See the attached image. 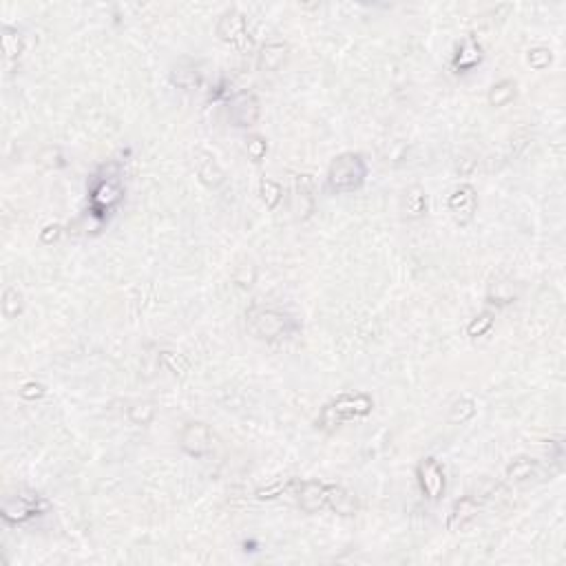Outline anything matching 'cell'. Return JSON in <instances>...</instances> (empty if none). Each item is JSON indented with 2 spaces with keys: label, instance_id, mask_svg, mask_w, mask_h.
Listing matches in <instances>:
<instances>
[{
  "label": "cell",
  "instance_id": "6da1fadb",
  "mask_svg": "<svg viewBox=\"0 0 566 566\" xmlns=\"http://www.w3.org/2000/svg\"><path fill=\"white\" fill-rule=\"evenodd\" d=\"M368 166L358 153H343L334 157L328 170V186L332 193H352L365 182Z\"/></svg>",
  "mask_w": 566,
  "mask_h": 566
},
{
  "label": "cell",
  "instance_id": "7a4b0ae2",
  "mask_svg": "<svg viewBox=\"0 0 566 566\" xmlns=\"http://www.w3.org/2000/svg\"><path fill=\"white\" fill-rule=\"evenodd\" d=\"M248 321L252 330L257 332L261 339L268 341H277V339H286V336L292 332L294 323L288 314L279 312V310L273 307H257L248 314Z\"/></svg>",
  "mask_w": 566,
  "mask_h": 566
},
{
  "label": "cell",
  "instance_id": "3957f363",
  "mask_svg": "<svg viewBox=\"0 0 566 566\" xmlns=\"http://www.w3.org/2000/svg\"><path fill=\"white\" fill-rule=\"evenodd\" d=\"M217 36L224 40V43L237 47L239 51L250 49L246 18H244V13H239L237 9H228L222 13V18L217 22Z\"/></svg>",
  "mask_w": 566,
  "mask_h": 566
},
{
  "label": "cell",
  "instance_id": "277c9868",
  "mask_svg": "<svg viewBox=\"0 0 566 566\" xmlns=\"http://www.w3.org/2000/svg\"><path fill=\"white\" fill-rule=\"evenodd\" d=\"M182 449L193 458H204L212 449V431L206 423H186L180 436Z\"/></svg>",
  "mask_w": 566,
  "mask_h": 566
},
{
  "label": "cell",
  "instance_id": "5b68a950",
  "mask_svg": "<svg viewBox=\"0 0 566 566\" xmlns=\"http://www.w3.org/2000/svg\"><path fill=\"white\" fill-rule=\"evenodd\" d=\"M416 476H419V484L429 500H438L444 493V474H442V467L434 458L421 460L419 469H416Z\"/></svg>",
  "mask_w": 566,
  "mask_h": 566
},
{
  "label": "cell",
  "instance_id": "8992f818",
  "mask_svg": "<svg viewBox=\"0 0 566 566\" xmlns=\"http://www.w3.org/2000/svg\"><path fill=\"white\" fill-rule=\"evenodd\" d=\"M231 119L239 129L254 126L259 119V100L254 93H239L231 102Z\"/></svg>",
  "mask_w": 566,
  "mask_h": 566
},
{
  "label": "cell",
  "instance_id": "52a82bcc",
  "mask_svg": "<svg viewBox=\"0 0 566 566\" xmlns=\"http://www.w3.org/2000/svg\"><path fill=\"white\" fill-rule=\"evenodd\" d=\"M447 206H449V212L453 215L456 224H460V226L469 224L471 219H474V212H476V191L469 184L458 186L451 193Z\"/></svg>",
  "mask_w": 566,
  "mask_h": 566
},
{
  "label": "cell",
  "instance_id": "ba28073f",
  "mask_svg": "<svg viewBox=\"0 0 566 566\" xmlns=\"http://www.w3.org/2000/svg\"><path fill=\"white\" fill-rule=\"evenodd\" d=\"M195 170H197L199 182L210 188H217L224 182L222 166L217 164V159L206 151H195Z\"/></svg>",
  "mask_w": 566,
  "mask_h": 566
},
{
  "label": "cell",
  "instance_id": "9c48e42d",
  "mask_svg": "<svg viewBox=\"0 0 566 566\" xmlns=\"http://www.w3.org/2000/svg\"><path fill=\"white\" fill-rule=\"evenodd\" d=\"M326 502L332 511L341 516H354L358 511V500L354 493H349L343 487H334V484H328L326 487Z\"/></svg>",
  "mask_w": 566,
  "mask_h": 566
},
{
  "label": "cell",
  "instance_id": "30bf717a",
  "mask_svg": "<svg viewBox=\"0 0 566 566\" xmlns=\"http://www.w3.org/2000/svg\"><path fill=\"white\" fill-rule=\"evenodd\" d=\"M299 505L303 511H307V514H317V511H321L323 507H328L326 484L314 482V480L303 482L301 489H299Z\"/></svg>",
  "mask_w": 566,
  "mask_h": 566
},
{
  "label": "cell",
  "instance_id": "8fae6325",
  "mask_svg": "<svg viewBox=\"0 0 566 566\" xmlns=\"http://www.w3.org/2000/svg\"><path fill=\"white\" fill-rule=\"evenodd\" d=\"M38 500V498H36ZM36 500L34 498H27V495H18V498H11V500L5 502L3 507V518L11 524H18V522H24L29 520L38 507H36Z\"/></svg>",
  "mask_w": 566,
  "mask_h": 566
},
{
  "label": "cell",
  "instance_id": "7c38bea8",
  "mask_svg": "<svg viewBox=\"0 0 566 566\" xmlns=\"http://www.w3.org/2000/svg\"><path fill=\"white\" fill-rule=\"evenodd\" d=\"M478 514V502L474 498H460L453 507H451V514H449V520H447V527L449 531H460L465 529L467 524L476 518Z\"/></svg>",
  "mask_w": 566,
  "mask_h": 566
},
{
  "label": "cell",
  "instance_id": "4fadbf2b",
  "mask_svg": "<svg viewBox=\"0 0 566 566\" xmlns=\"http://www.w3.org/2000/svg\"><path fill=\"white\" fill-rule=\"evenodd\" d=\"M119 195H122V191H119L115 182H111V180H102V182L98 184L96 191H93V195H91L93 208H98V210L111 208V206L115 204V201H119Z\"/></svg>",
  "mask_w": 566,
  "mask_h": 566
},
{
  "label": "cell",
  "instance_id": "5bb4252c",
  "mask_svg": "<svg viewBox=\"0 0 566 566\" xmlns=\"http://www.w3.org/2000/svg\"><path fill=\"white\" fill-rule=\"evenodd\" d=\"M288 53V45L283 43H270L266 45L259 53V69L261 71H275L281 66V62L286 60Z\"/></svg>",
  "mask_w": 566,
  "mask_h": 566
},
{
  "label": "cell",
  "instance_id": "9a60e30c",
  "mask_svg": "<svg viewBox=\"0 0 566 566\" xmlns=\"http://www.w3.org/2000/svg\"><path fill=\"white\" fill-rule=\"evenodd\" d=\"M405 210L409 217H423L427 212V193L421 186H414L405 195Z\"/></svg>",
  "mask_w": 566,
  "mask_h": 566
},
{
  "label": "cell",
  "instance_id": "2e32d148",
  "mask_svg": "<svg viewBox=\"0 0 566 566\" xmlns=\"http://www.w3.org/2000/svg\"><path fill=\"white\" fill-rule=\"evenodd\" d=\"M516 98V82L514 80H502L491 87L489 91V104L491 106H505Z\"/></svg>",
  "mask_w": 566,
  "mask_h": 566
},
{
  "label": "cell",
  "instance_id": "e0dca14e",
  "mask_svg": "<svg viewBox=\"0 0 566 566\" xmlns=\"http://www.w3.org/2000/svg\"><path fill=\"white\" fill-rule=\"evenodd\" d=\"M24 307V301H22V294L18 288L9 286L3 294V314L5 319H16Z\"/></svg>",
  "mask_w": 566,
  "mask_h": 566
},
{
  "label": "cell",
  "instance_id": "ac0fdd59",
  "mask_svg": "<svg viewBox=\"0 0 566 566\" xmlns=\"http://www.w3.org/2000/svg\"><path fill=\"white\" fill-rule=\"evenodd\" d=\"M535 460H529V458H518L509 465L507 469V478L514 480V482H522V480H529L533 474H535Z\"/></svg>",
  "mask_w": 566,
  "mask_h": 566
},
{
  "label": "cell",
  "instance_id": "d6986e66",
  "mask_svg": "<svg viewBox=\"0 0 566 566\" xmlns=\"http://www.w3.org/2000/svg\"><path fill=\"white\" fill-rule=\"evenodd\" d=\"M476 414V402L471 398H460L453 402L451 414H449V423L458 425V423H467L469 419H474Z\"/></svg>",
  "mask_w": 566,
  "mask_h": 566
},
{
  "label": "cell",
  "instance_id": "ffe728a7",
  "mask_svg": "<svg viewBox=\"0 0 566 566\" xmlns=\"http://www.w3.org/2000/svg\"><path fill=\"white\" fill-rule=\"evenodd\" d=\"M153 416H155V407L153 402L148 400H138L136 405L129 407V419L133 425H148L153 421Z\"/></svg>",
  "mask_w": 566,
  "mask_h": 566
},
{
  "label": "cell",
  "instance_id": "44dd1931",
  "mask_svg": "<svg viewBox=\"0 0 566 566\" xmlns=\"http://www.w3.org/2000/svg\"><path fill=\"white\" fill-rule=\"evenodd\" d=\"M259 193H261L263 204H266L268 208H270V210H275V208L279 206L281 195H283L281 186H279L277 182H273V180H261V184H259Z\"/></svg>",
  "mask_w": 566,
  "mask_h": 566
},
{
  "label": "cell",
  "instance_id": "7402d4cb",
  "mask_svg": "<svg viewBox=\"0 0 566 566\" xmlns=\"http://www.w3.org/2000/svg\"><path fill=\"white\" fill-rule=\"evenodd\" d=\"M3 47H5L7 58H18L22 53L20 34L16 29H11V27H5V29H3Z\"/></svg>",
  "mask_w": 566,
  "mask_h": 566
},
{
  "label": "cell",
  "instance_id": "603a6c76",
  "mask_svg": "<svg viewBox=\"0 0 566 566\" xmlns=\"http://www.w3.org/2000/svg\"><path fill=\"white\" fill-rule=\"evenodd\" d=\"M173 82L182 87V89H195L199 85V75H197V69H177L173 73Z\"/></svg>",
  "mask_w": 566,
  "mask_h": 566
},
{
  "label": "cell",
  "instance_id": "cb8c5ba5",
  "mask_svg": "<svg viewBox=\"0 0 566 566\" xmlns=\"http://www.w3.org/2000/svg\"><path fill=\"white\" fill-rule=\"evenodd\" d=\"M491 326H493V314H491V312H484V314L476 317L474 321L469 323L467 332H469V336H480V334L487 332Z\"/></svg>",
  "mask_w": 566,
  "mask_h": 566
},
{
  "label": "cell",
  "instance_id": "d4e9b609",
  "mask_svg": "<svg viewBox=\"0 0 566 566\" xmlns=\"http://www.w3.org/2000/svg\"><path fill=\"white\" fill-rule=\"evenodd\" d=\"M248 155H250V159L252 161H261L263 157H266V151H268V144H266V140L263 138H259V136H252V138H248Z\"/></svg>",
  "mask_w": 566,
  "mask_h": 566
},
{
  "label": "cell",
  "instance_id": "484cf974",
  "mask_svg": "<svg viewBox=\"0 0 566 566\" xmlns=\"http://www.w3.org/2000/svg\"><path fill=\"white\" fill-rule=\"evenodd\" d=\"M467 47H469V45H467ZM478 60H480V49H478L476 45H471L469 49H463L460 58L456 60V64L460 66V69H469V66L478 64Z\"/></svg>",
  "mask_w": 566,
  "mask_h": 566
},
{
  "label": "cell",
  "instance_id": "4316f807",
  "mask_svg": "<svg viewBox=\"0 0 566 566\" xmlns=\"http://www.w3.org/2000/svg\"><path fill=\"white\" fill-rule=\"evenodd\" d=\"M58 159H62L58 148H51V146H49V148H45L43 153H40V161H43L45 166H51V168L62 166V161H58Z\"/></svg>",
  "mask_w": 566,
  "mask_h": 566
},
{
  "label": "cell",
  "instance_id": "83f0119b",
  "mask_svg": "<svg viewBox=\"0 0 566 566\" xmlns=\"http://www.w3.org/2000/svg\"><path fill=\"white\" fill-rule=\"evenodd\" d=\"M45 394V387L40 383H27L22 389H20V396L27 398V400H34V398H40Z\"/></svg>",
  "mask_w": 566,
  "mask_h": 566
}]
</instances>
